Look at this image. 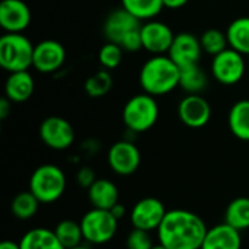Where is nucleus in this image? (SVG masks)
Returning <instances> with one entry per match:
<instances>
[{
	"label": "nucleus",
	"mask_w": 249,
	"mask_h": 249,
	"mask_svg": "<svg viewBox=\"0 0 249 249\" xmlns=\"http://www.w3.org/2000/svg\"><path fill=\"white\" fill-rule=\"evenodd\" d=\"M76 179H77V184L82 185V187H85V188H89V187L96 181L95 172H93L90 168H88V166L79 169V172H77V175H76Z\"/></svg>",
	"instance_id": "2f4dec72"
},
{
	"label": "nucleus",
	"mask_w": 249,
	"mask_h": 249,
	"mask_svg": "<svg viewBox=\"0 0 249 249\" xmlns=\"http://www.w3.org/2000/svg\"><path fill=\"white\" fill-rule=\"evenodd\" d=\"M88 198L95 209L111 210L120 198L118 187L109 179H96L88 188Z\"/></svg>",
	"instance_id": "6ab92c4d"
},
{
	"label": "nucleus",
	"mask_w": 249,
	"mask_h": 249,
	"mask_svg": "<svg viewBox=\"0 0 249 249\" xmlns=\"http://www.w3.org/2000/svg\"><path fill=\"white\" fill-rule=\"evenodd\" d=\"M123 54H124V50L120 45L107 41L101 47V50L98 53V61L102 66V69H105V70H114V69H117L121 64Z\"/></svg>",
	"instance_id": "c756f323"
},
{
	"label": "nucleus",
	"mask_w": 249,
	"mask_h": 249,
	"mask_svg": "<svg viewBox=\"0 0 249 249\" xmlns=\"http://www.w3.org/2000/svg\"><path fill=\"white\" fill-rule=\"evenodd\" d=\"M20 249H66L58 241L54 231L45 228H35L26 232L20 242Z\"/></svg>",
	"instance_id": "412c9836"
},
{
	"label": "nucleus",
	"mask_w": 249,
	"mask_h": 249,
	"mask_svg": "<svg viewBox=\"0 0 249 249\" xmlns=\"http://www.w3.org/2000/svg\"><path fill=\"white\" fill-rule=\"evenodd\" d=\"M29 191L41 204H51L57 201L66 191V175L63 169L51 163L38 166L31 175Z\"/></svg>",
	"instance_id": "423d86ee"
},
{
	"label": "nucleus",
	"mask_w": 249,
	"mask_h": 249,
	"mask_svg": "<svg viewBox=\"0 0 249 249\" xmlns=\"http://www.w3.org/2000/svg\"><path fill=\"white\" fill-rule=\"evenodd\" d=\"M0 249H20V247H19V244L12 242V241H3L0 244Z\"/></svg>",
	"instance_id": "c9c22d12"
},
{
	"label": "nucleus",
	"mask_w": 249,
	"mask_h": 249,
	"mask_svg": "<svg viewBox=\"0 0 249 249\" xmlns=\"http://www.w3.org/2000/svg\"><path fill=\"white\" fill-rule=\"evenodd\" d=\"M241 232L228 223H220L210 228L206 233L200 249H241Z\"/></svg>",
	"instance_id": "f3484780"
},
{
	"label": "nucleus",
	"mask_w": 249,
	"mask_h": 249,
	"mask_svg": "<svg viewBox=\"0 0 249 249\" xmlns=\"http://www.w3.org/2000/svg\"><path fill=\"white\" fill-rule=\"evenodd\" d=\"M66 61V50L61 42L55 39H44L34 48L32 67L42 74H53L58 71Z\"/></svg>",
	"instance_id": "f8f14e48"
},
{
	"label": "nucleus",
	"mask_w": 249,
	"mask_h": 249,
	"mask_svg": "<svg viewBox=\"0 0 249 249\" xmlns=\"http://www.w3.org/2000/svg\"><path fill=\"white\" fill-rule=\"evenodd\" d=\"M70 249H90V248H89V247H86V245H83V244H82V245H79V247H74V248H70Z\"/></svg>",
	"instance_id": "4c0bfd02"
},
{
	"label": "nucleus",
	"mask_w": 249,
	"mask_h": 249,
	"mask_svg": "<svg viewBox=\"0 0 249 249\" xmlns=\"http://www.w3.org/2000/svg\"><path fill=\"white\" fill-rule=\"evenodd\" d=\"M207 74L200 67V63L179 69V88L187 95H200L207 88Z\"/></svg>",
	"instance_id": "4be33fe9"
},
{
	"label": "nucleus",
	"mask_w": 249,
	"mask_h": 249,
	"mask_svg": "<svg viewBox=\"0 0 249 249\" xmlns=\"http://www.w3.org/2000/svg\"><path fill=\"white\" fill-rule=\"evenodd\" d=\"M35 90V82L28 70L9 73L4 83V96L13 104L28 101Z\"/></svg>",
	"instance_id": "a211bd4d"
},
{
	"label": "nucleus",
	"mask_w": 249,
	"mask_h": 249,
	"mask_svg": "<svg viewBox=\"0 0 249 249\" xmlns=\"http://www.w3.org/2000/svg\"><path fill=\"white\" fill-rule=\"evenodd\" d=\"M142 25L140 19L124 7H118L105 18L104 35L107 41L120 45L124 51L136 53L142 50Z\"/></svg>",
	"instance_id": "7ed1b4c3"
},
{
	"label": "nucleus",
	"mask_w": 249,
	"mask_h": 249,
	"mask_svg": "<svg viewBox=\"0 0 249 249\" xmlns=\"http://www.w3.org/2000/svg\"><path fill=\"white\" fill-rule=\"evenodd\" d=\"M140 162H142L140 150L134 143L128 140L117 142L108 150L109 168L121 177L134 174L139 169Z\"/></svg>",
	"instance_id": "ddd939ff"
},
{
	"label": "nucleus",
	"mask_w": 249,
	"mask_h": 249,
	"mask_svg": "<svg viewBox=\"0 0 249 249\" xmlns=\"http://www.w3.org/2000/svg\"><path fill=\"white\" fill-rule=\"evenodd\" d=\"M121 7L142 22L155 19L163 10V0H121Z\"/></svg>",
	"instance_id": "393cba45"
},
{
	"label": "nucleus",
	"mask_w": 249,
	"mask_h": 249,
	"mask_svg": "<svg viewBox=\"0 0 249 249\" xmlns=\"http://www.w3.org/2000/svg\"><path fill=\"white\" fill-rule=\"evenodd\" d=\"M80 226L86 242L102 245L115 236L118 229V219L111 213V210L93 207L82 217Z\"/></svg>",
	"instance_id": "0eeeda50"
},
{
	"label": "nucleus",
	"mask_w": 249,
	"mask_h": 249,
	"mask_svg": "<svg viewBox=\"0 0 249 249\" xmlns=\"http://www.w3.org/2000/svg\"><path fill=\"white\" fill-rule=\"evenodd\" d=\"M39 200L28 190L23 193H19L13 197L10 203V210L13 216L19 220H29L32 219L39 207Z\"/></svg>",
	"instance_id": "a878e982"
},
{
	"label": "nucleus",
	"mask_w": 249,
	"mask_h": 249,
	"mask_svg": "<svg viewBox=\"0 0 249 249\" xmlns=\"http://www.w3.org/2000/svg\"><path fill=\"white\" fill-rule=\"evenodd\" d=\"M247 63L244 54L233 48H226L212 60V74L216 82L225 86L236 85L245 76Z\"/></svg>",
	"instance_id": "6e6552de"
},
{
	"label": "nucleus",
	"mask_w": 249,
	"mask_h": 249,
	"mask_svg": "<svg viewBox=\"0 0 249 249\" xmlns=\"http://www.w3.org/2000/svg\"><path fill=\"white\" fill-rule=\"evenodd\" d=\"M12 101H9L6 96L4 98H1V101H0V118L1 120H6L7 118V115H9V112H10V109H12Z\"/></svg>",
	"instance_id": "473e14b6"
},
{
	"label": "nucleus",
	"mask_w": 249,
	"mask_h": 249,
	"mask_svg": "<svg viewBox=\"0 0 249 249\" xmlns=\"http://www.w3.org/2000/svg\"><path fill=\"white\" fill-rule=\"evenodd\" d=\"M203 53L204 51L200 38L197 35L191 32H179L175 35L168 55L181 69V67L198 64Z\"/></svg>",
	"instance_id": "2eb2a0df"
},
{
	"label": "nucleus",
	"mask_w": 249,
	"mask_h": 249,
	"mask_svg": "<svg viewBox=\"0 0 249 249\" xmlns=\"http://www.w3.org/2000/svg\"><path fill=\"white\" fill-rule=\"evenodd\" d=\"M39 137L45 146L54 150H66L74 142V128L63 117H47L39 125Z\"/></svg>",
	"instance_id": "1a4fd4ad"
},
{
	"label": "nucleus",
	"mask_w": 249,
	"mask_h": 249,
	"mask_svg": "<svg viewBox=\"0 0 249 249\" xmlns=\"http://www.w3.org/2000/svg\"><path fill=\"white\" fill-rule=\"evenodd\" d=\"M174 38L175 34L165 22L152 19L142 25V48L152 55L168 54Z\"/></svg>",
	"instance_id": "9b49d317"
},
{
	"label": "nucleus",
	"mask_w": 249,
	"mask_h": 249,
	"mask_svg": "<svg viewBox=\"0 0 249 249\" xmlns=\"http://www.w3.org/2000/svg\"><path fill=\"white\" fill-rule=\"evenodd\" d=\"M229 130L239 140L249 142V99L235 102L228 115Z\"/></svg>",
	"instance_id": "aec40b11"
},
{
	"label": "nucleus",
	"mask_w": 249,
	"mask_h": 249,
	"mask_svg": "<svg viewBox=\"0 0 249 249\" xmlns=\"http://www.w3.org/2000/svg\"><path fill=\"white\" fill-rule=\"evenodd\" d=\"M178 117L190 128H201L212 118V105L201 95H185L178 104Z\"/></svg>",
	"instance_id": "4468645a"
},
{
	"label": "nucleus",
	"mask_w": 249,
	"mask_h": 249,
	"mask_svg": "<svg viewBox=\"0 0 249 249\" xmlns=\"http://www.w3.org/2000/svg\"><path fill=\"white\" fill-rule=\"evenodd\" d=\"M200 42H201L203 51L213 57L217 55L219 53L225 51L226 48H229V41H228L226 32H222L220 29H216V28H210V29L204 31L200 35Z\"/></svg>",
	"instance_id": "c85d7f7f"
},
{
	"label": "nucleus",
	"mask_w": 249,
	"mask_h": 249,
	"mask_svg": "<svg viewBox=\"0 0 249 249\" xmlns=\"http://www.w3.org/2000/svg\"><path fill=\"white\" fill-rule=\"evenodd\" d=\"M54 233L66 249L82 245V241L85 239L80 223L74 220H61L54 228Z\"/></svg>",
	"instance_id": "bb28decb"
},
{
	"label": "nucleus",
	"mask_w": 249,
	"mask_h": 249,
	"mask_svg": "<svg viewBox=\"0 0 249 249\" xmlns=\"http://www.w3.org/2000/svg\"><path fill=\"white\" fill-rule=\"evenodd\" d=\"M139 82L143 92L155 98L168 95L179 86V67L168 54L152 55L142 66Z\"/></svg>",
	"instance_id": "f03ea898"
},
{
	"label": "nucleus",
	"mask_w": 249,
	"mask_h": 249,
	"mask_svg": "<svg viewBox=\"0 0 249 249\" xmlns=\"http://www.w3.org/2000/svg\"><path fill=\"white\" fill-rule=\"evenodd\" d=\"M125 212H127V209L123 206V204H120V203H117L112 209H111V213L120 220V219H123L124 216H125Z\"/></svg>",
	"instance_id": "f704fd0d"
},
{
	"label": "nucleus",
	"mask_w": 249,
	"mask_h": 249,
	"mask_svg": "<svg viewBox=\"0 0 249 249\" xmlns=\"http://www.w3.org/2000/svg\"><path fill=\"white\" fill-rule=\"evenodd\" d=\"M226 35L231 48L244 55H249V16L232 20L226 29Z\"/></svg>",
	"instance_id": "5701e85b"
},
{
	"label": "nucleus",
	"mask_w": 249,
	"mask_h": 249,
	"mask_svg": "<svg viewBox=\"0 0 249 249\" xmlns=\"http://www.w3.org/2000/svg\"><path fill=\"white\" fill-rule=\"evenodd\" d=\"M159 118L156 98L143 92L131 96L123 108V123L133 133L150 130Z\"/></svg>",
	"instance_id": "39448f33"
},
{
	"label": "nucleus",
	"mask_w": 249,
	"mask_h": 249,
	"mask_svg": "<svg viewBox=\"0 0 249 249\" xmlns=\"http://www.w3.org/2000/svg\"><path fill=\"white\" fill-rule=\"evenodd\" d=\"M209 228L204 220L188 210H169L158 232L159 244L168 249H200Z\"/></svg>",
	"instance_id": "f257e3e1"
},
{
	"label": "nucleus",
	"mask_w": 249,
	"mask_h": 249,
	"mask_svg": "<svg viewBox=\"0 0 249 249\" xmlns=\"http://www.w3.org/2000/svg\"><path fill=\"white\" fill-rule=\"evenodd\" d=\"M127 249H152L153 242L150 238V232L142 229H133L127 236Z\"/></svg>",
	"instance_id": "7c9ffc66"
},
{
	"label": "nucleus",
	"mask_w": 249,
	"mask_h": 249,
	"mask_svg": "<svg viewBox=\"0 0 249 249\" xmlns=\"http://www.w3.org/2000/svg\"><path fill=\"white\" fill-rule=\"evenodd\" d=\"M35 45L22 34L6 32L0 38V67L7 73L32 67Z\"/></svg>",
	"instance_id": "20e7f679"
},
{
	"label": "nucleus",
	"mask_w": 249,
	"mask_h": 249,
	"mask_svg": "<svg viewBox=\"0 0 249 249\" xmlns=\"http://www.w3.org/2000/svg\"><path fill=\"white\" fill-rule=\"evenodd\" d=\"M112 89V76L109 70H99L90 74L85 82V92L90 98H102Z\"/></svg>",
	"instance_id": "cd10ccee"
},
{
	"label": "nucleus",
	"mask_w": 249,
	"mask_h": 249,
	"mask_svg": "<svg viewBox=\"0 0 249 249\" xmlns=\"http://www.w3.org/2000/svg\"><path fill=\"white\" fill-rule=\"evenodd\" d=\"M31 23V10L23 0H1L0 26L4 32L22 34Z\"/></svg>",
	"instance_id": "dca6fc26"
},
{
	"label": "nucleus",
	"mask_w": 249,
	"mask_h": 249,
	"mask_svg": "<svg viewBox=\"0 0 249 249\" xmlns=\"http://www.w3.org/2000/svg\"><path fill=\"white\" fill-rule=\"evenodd\" d=\"M225 223L235 228L239 232L249 229V198L238 197L232 200L225 213Z\"/></svg>",
	"instance_id": "b1692460"
},
{
	"label": "nucleus",
	"mask_w": 249,
	"mask_h": 249,
	"mask_svg": "<svg viewBox=\"0 0 249 249\" xmlns=\"http://www.w3.org/2000/svg\"><path fill=\"white\" fill-rule=\"evenodd\" d=\"M152 249H168L166 247H163L162 244H158V245H153V248Z\"/></svg>",
	"instance_id": "e433bc0d"
},
{
	"label": "nucleus",
	"mask_w": 249,
	"mask_h": 249,
	"mask_svg": "<svg viewBox=\"0 0 249 249\" xmlns=\"http://www.w3.org/2000/svg\"><path fill=\"white\" fill-rule=\"evenodd\" d=\"M190 0H163V6L166 9H181L184 7Z\"/></svg>",
	"instance_id": "72a5a7b5"
},
{
	"label": "nucleus",
	"mask_w": 249,
	"mask_h": 249,
	"mask_svg": "<svg viewBox=\"0 0 249 249\" xmlns=\"http://www.w3.org/2000/svg\"><path fill=\"white\" fill-rule=\"evenodd\" d=\"M166 213L168 210L160 200L155 197H146L134 204L130 213V220L134 229L152 232L159 229Z\"/></svg>",
	"instance_id": "9d476101"
}]
</instances>
